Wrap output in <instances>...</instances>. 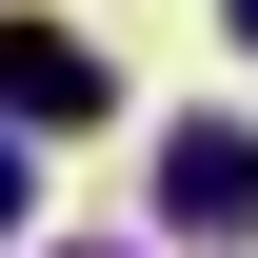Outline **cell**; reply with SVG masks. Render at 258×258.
Instances as JSON below:
<instances>
[{
  "label": "cell",
  "instance_id": "6da1fadb",
  "mask_svg": "<svg viewBox=\"0 0 258 258\" xmlns=\"http://www.w3.org/2000/svg\"><path fill=\"white\" fill-rule=\"evenodd\" d=\"M159 219H179V238H258V139H238V119H179V139H159Z\"/></svg>",
  "mask_w": 258,
  "mask_h": 258
},
{
  "label": "cell",
  "instance_id": "7a4b0ae2",
  "mask_svg": "<svg viewBox=\"0 0 258 258\" xmlns=\"http://www.w3.org/2000/svg\"><path fill=\"white\" fill-rule=\"evenodd\" d=\"M0 119H20V139H40V119L80 139V119H99V60H80L60 20H0Z\"/></svg>",
  "mask_w": 258,
  "mask_h": 258
},
{
  "label": "cell",
  "instance_id": "3957f363",
  "mask_svg": "<svg viewBox=\"0 0 258 258\" xmlns=\"http://www.w3.org/2000/svg\"><path fill=\"white\" fill-rule=\"evenodd\" d=\"M20 199H40V159H20V119H0V238H20Z\"/></svg>",
  "mask_w": 258,
  "mask_h": 258
},
{
  "label": "cell",
  "instance_id": "277c9868",
  "mask_svg": "<svg viewBox=\"0 0 258 258\" xmlns=\"http://www.w3.org/2000/svg\"><path fill=\"white\" fill-rule=\"evenodd\" d=\"M238 40H258V0H238Z\"/></svg>",
  "mask_w": 258,
  "mask_h": 258
}]
</instances>
